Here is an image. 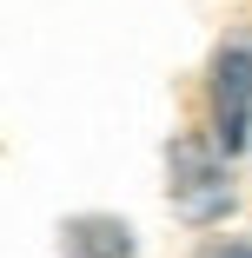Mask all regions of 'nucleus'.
I'll return each instance as SVG.
<instances>
[{"instance_id":"nucleus-4","label":"nucleus","mask_w":252,"mask_h":258,"mask_svg":"<svg viewBox=\"0 0 252 258\" xmlns=\"http://www.w3.org/2000/svg\"><path fill=\"white\" fill-rule=\"evenodd\" d=\"M199 258H252V245H245V238H213Z\"/></svg>"},{"instance_id":"nucleus-2","label":"nucleus","mask_w":252,"mask_h":258,"mask_svg":"<svg viewBox=\"0 0 252 258\" xmlns=\"http://www.w3.org/2000/svg\"><path fill=\"white\" fill-rule=\"evenodd\" d=\"M213 139L219 152L252 146V46H219L213 60Z\"/></svg>"},{"instance_id":"nucleus-3","label":"nucleus","mask_w":252,"mask_h":258,"mask_svg":"<svg viewBox=\"0 0 252 258\" xmlns=\"http://www.w3.org/2000/svg\"><path fill=\"white\" fill-rule=\"evenodd\" d=\"M67 258H133V232L120 219H73L67 225Z\"/></svg>"},{"instance_id":"nucleus-1","label":"nucleus","mask_w":252,"mask_h":258,"mask_svg":"<svg viewBox=\"0 0 252 258\" xmlns=\"http://www.w3.org/2000/svg\"><path fill=\"white\" fill-rule=\"evenodd\" d=\"M166 172H173V212L186 225H219L232 212V179H226V159L199 139H173L166 152Z\"/></svg>"}]
</instances>
